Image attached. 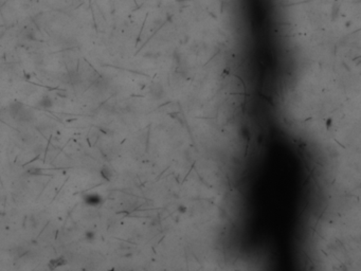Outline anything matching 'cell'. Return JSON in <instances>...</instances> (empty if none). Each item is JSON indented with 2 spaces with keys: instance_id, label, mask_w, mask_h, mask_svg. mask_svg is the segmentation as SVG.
Here are the masks:
<instances>
[{
  "instance_id": "obj_2",
  "label": "cell",
  "mask_w": 361,
  "mask_h": 271,
  "mask_svg": "<svg viewBox=\"0 0 361 271\" xmlns=\"http://www.w3.org/2000/svg\"><path fill=\"white\" fill-rule=\"evenodd\" d=\"M83 200H84V203L86 204V206H92V208H96V206H100L101 204L103 203L104 199H103V197L101 196L99 193L92 192V193H87V194H85Z\"/></svg>"
},
{
  "instance_id": "obj_7",
  "label": "cell",
  "mask_w": 361,
  "mask_h": 271,
  "mask_svg": "<svg viewBox=\"0 0 361 271\" xmlns=\"http://www.w3.org/2000/svg\"><path fill=\"white\" fill-rule=\"evenodd\" d=\"M27 173H28V175H30V176H41V175H43V171H41L40 169H38V167H30V169H27Z\"/></svg>"
},
{
  "instance_id": "obj_6",
  "label": "cell",
  "mask_w": 361,
  "mask_h": 271,
  "mask_svg": "<svg viewBox=\"0 0 361 271\" xmlns=\"http://www.w3.org/2000/svg\"><path fill=\"white\" fill-rule=\"evenodd\" d=\"M84 236H85V239H86V242L93 243L94 240H95V238H96V233L93 230H87L86 232H85Z\"/></svg>"
},
{
  "instance_id": "obj_5",
  "label": "cell",
  "mask_w": 361,
  "mask_h": 271,
  "mask_svg": "<svg viewBox=\"0 0 361 271\" xmlns=\"http://www.w3.org/2000/svg\"><path fill=\"white\" fill-rule=\"evenodd\" d=\"M100 174H101V177H102L103 179H105L106 181L111 180V178H112V171L108 166H106V165H104V166L101 167Z\"/></svg>"
},
{
  "instance_id": "obj_4",
  "label": "cell",
  "mask_w": 361,
  "mask_h": 271,
  "mask_svg": "<svg viewBox=\"0 0 361 271\" xmlns=\"http://www.w3.org/2000/svg\"><path fill=\"white\" fill-rule=\"evenodd\" d=\"M38 105H39V107H41V108H43V109H50L53 107V101H52L51 96L46 95L39 100Z\"/></svg>"
},
{
  "instance_id": "obj_1",
  "label": "cell",
  "mask_w": 361,
  "mask_h": 271,
  "mask_svg": "<svg viewBox=\"0 0 361 271\" xmlns=\"http://www.w3.org/2000/svg\"><path fill=\"white\" fill-rule=\"evenodd\" d=\"M10 113L12 118L18 122H29L33 119V113L21 102H13L10 105Z\"/></svg>"
},
{
  "instance_id": "obj_3",
  "label": "cell",
  "mask_w": 361,
  "mask_h": 271,
  "mask_svg": "<svg viewBox=\"0 0 361 271\" xmlns=\"http://www.w3.org/2000/svg\"><path fill=\"white\" fill-rule=\"evenodd\" d=\"M67 264H68V259L65 256H59V258L51 259L48 263V267H49L50 270H55L56 268L63 267V266H66Z\"/></svg>"
},
{
  "instance_id": "obj_8",
  "label": "cell",
  "mask_w": 361,
  "mask_h": 271,
  "mask_svg": "<svg viewBox=\"0 0 361 271\" xmlns=\"http://www.w3.org/2000/svg\"><path fill=\"white\" fill-rule=\"evenodd\" d=\"M109 271H116V270H114V269H110Z\"/></svg>"
}]
</instances>
